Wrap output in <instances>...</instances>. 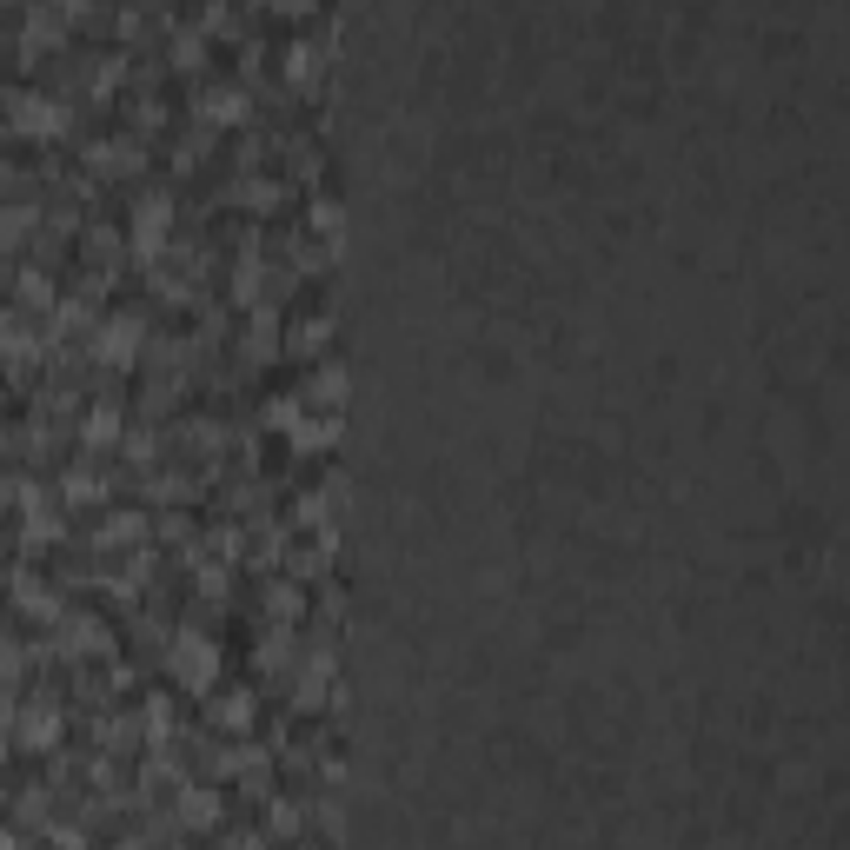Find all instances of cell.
<instances>
[{
    "label": "cell",
    "mask_w": 850,
    "mask_h": 850,
    "mask_svg": "<svg viewBox=\"0 0 850 850\" xmlns=\"http://www.w3.org/2000/svg\"><path fill=\"white\" fill-rule=\"evenodd\" d=\"M167 665H173V678H180L186 691H206V684H213V671H220V651H213V638H200V631H180Z\"/></svg>",
    "instance_id": "cell-1"
},
{
    "label": "cell",
    "mask_w": 850,
    "mask_h": 850,
    "mask_svg": "<svg viewBox=\"0 0 850 850\" xmlns=\"http://www.w3.org/2000/svg\"><path fill=\"white\" fill-rule=\"evenodd\" d=\"M74 651H100V625L93 618H74Z\"/></svg>",
    "instance_id": "cell-18"
},
{
    "label": "cell",
    "mask_w": 850,
    "mask_h": 850,
    "mask_svg": "<svg viewBox=\"0 0 850 850\" xmlns=\"http://www.w3.org/2000/svg\"><path fill=\"white\" fill-rule=\"evenodd\" d=\"M14 598H20L27 611H54V598L40 592V578H20V592H14Z\"/></svg>",
    "instance_id": "cell-15"
},
{
    "label": "cell",
    "mask_w": 850,
    "mask_h": 850,
    "mask_svg": "<svg viewBox=\"0 0 850 850\" xmlns=\"http://www.w3.org/2000/svg\"><path fill=\"white\" fill-rule=\"evenodd\" d=\"M67 499H100V485H93V472H67Z\"/></svg>",
    "instance_id": "cell-19"
},
{
    "label": "cell",
    "mask_w": 850,
    "mask_h": 850,
    "mask_svg": "<svg viewBox=\"0 0 850 850\" xmlns=\"http://www.w3.org/2000/svg\"><path fill=\"white\" fill-rule=\"evenodd\" d=\"M133 352H140V319L133 313H120V319H107V326H100V333H93V359H100V366H133Z\"/></svg>",
    "instance_id": "cell-3"
},
{
    "label": "cell",
    "mask_w": 850,
    "mask_h": 850,
    "mask_svg": "<svg viewBox=\"0 0 850 850\" xmlns=\"http://www.w3.org/2000/svg\"><path fill=\"white\" fill-rule=\"evenodd\" d=\"M27 226H34V213H27V206H0V246H14Z\"/></svg>",
    "instance_id": "cell-9"
},
{
    "label": "cell",
    "mask_w": 850,
    "mask_h": 850,
    "mask_svg": "<svg viewBox=\"0 0 850 850\" xmlns=\"http://www.w3.org/2000/svg\"><path fill=\"white\" fill-rule=\"evenodd\" d=\"M266 419H273V425H286V432H293V425H299V399H273V406H266Z\"/></svg>",
    "instance_id": "cell-16"
},
{
    "label": "cell",
    "mask_w": 850,
    "mask_h": 850,
    "mask_svg": "<svg viewBox=\"0 0 850 850\" xmlns=\"http://www.w3.org/2000/svg\"><path fill=\"white\" fill-rule=\"evenodd\" d=\"M333 439H339L333 419H299V425H293V445H299V452H319V445H333Z\"/></svg>",
    "instance_id": "cell-6"
},
{
    "label": "cell",
    "mask_w": 850,
    "mask_h": 850,
    "mask_svg": "<svg viewBox=\"0 0 850 850\" xmlns=\"http://www.w3.org/2000/svg\"><path fill=\"white\" fill-rule=\"evenodd\" d=\"M133 538H140V518H133V512H120V518H107L100 545H133Z\"/></svg>",
    "instance_id": "cell-10"
},
{
    "label": "cell",
    "mask_w": 850,
    "mask_h": 850,
    "mask_svg": "<svg viewBox=\"0 0 850 850\" xmlns=\"http://www.w3.org/2000/svg\"><path fill=\"white\" fill-rule=\"evenodd\" d=\"M326 333H333V326H326V319H306V326H299V352L326 346Z\"/></svg>",
    "instance_id": "cell-17"
},
{
    "label": "cell",
    "mask_w": 850,
    "mask_h": 850,
    "mask_svg": "<svg viewBox=\"0 0 850 850\" xmlns=\"http://www.w3.org/2000/svg\"><path fill=\"white\" fill-rule=\"evenodd\" d=\"M233 293H240V299H253V293H259V266H253V259H246L240 273H233Z\"/></svg>",
    "instance_id": "cell-20"
},
{
    "label": "cell",
    "mask_w": 850,
    "mask_h": 850,
    "mask_svg": "<svg viewBox=\"0 0 850 850\" xmlns=\"http://www.w3.org/2000/svg\"><path fill=\"white\" fill-rule=\"evenodd\" d=\"M20 299H34V306H54V279H47V273H20Z\"/></svg>",
    "instance_id": "cell-11"
},
{
    "label": "cell",
    "mask_w": 850,
    "mask_h": 850,
    "mask_svg": "<svg viewBox=\"0 0 850 850\" xmlns=\"http://www.w3.org/2000/svg\"><path fill=\"white\" fill-rule=\"evenodd\" d=\"M0 186H7V167H0Z\"/></svg>",
    "instance_id": "cell-23"
},
{
    "label": "cell",
    "mask_w": 850,
    "mask_h": 850,
    "mask_svg": "<svg viewBox=\"0 0 850 850\" xmlns=\"http://www.w3.org/2000/svg\"><path fill=\"white\" fill-rule=\"evenodd\" d=\"M7 107H14V127H20V133H54V127H60L54 93H40V87H20Z\"/></svg>",
    "instance_id": "cell-4"
},
{
    "label": "cell",
    "mask_w": 850,
    "mask_h": 850,
    "mask_svg": "<svg viewBox=\"0 0 850 850\" xmlns=\"http://www.w3.org/2000/svg\"><path fill=\"white\" fill-rule=\"evenodd\" d=\"M213 811H220V804H213V791H186V804H180V817H186V824H206Z\"/></svg>",
    "instance_id": "cell-13"
},
{
    "label": "cell",
    "mask_w": 850,
    "mask_h": 850,
    "mask_svg": "<svg viewBox=\"0 0 850 850\" xmlns=\"http://www.w3.org/2000/svg\"><path fill=\"white\" fill-rule=\"evenodd\" d=\"M113 432H120V412H93V419H87V445L113 439Z\"/></svg>",
    "instance_id": "cell-14"
},
{
    "label": "cell",
    "mask_w": 850,
    "mask_h": 850,
    "mask_svg": "<svg viewBox=\"0 0 850 850\" xmlns=\"http://www.w3.org/2000/svg\"><path fill=\"white\" fill-rule=\"evenodd\" d=\"M306 392H313V399H326V406H339V399H346V366H319Z\"/></svg>",
    "instance_id": "cell-7"
},
{
    "label": "cell",
    "mask_w": 850,
    "mask_h": 850,
    "mask_svg": "<svg viewBox=\"0 0 850 850\" xmlns=\"http://www.w3.org/2000/svg\"><path fill=\"white\" fill-rule=\"evenodd\" d=\"M167 233H173V206H167V193H147V200L133 206V253L153 259L160 246H167Z\"/></svg>",
    "instance_id": "cell-2"
},
{
    "label": "cell",
    "mask_w": 850,
    "mask_h": 850,
    "mask_svg": "<svg viewBox=\"0 0 850 850\" xmlns=\"http://www.w3.org/2000/svg\"><path fill=\"white\" fill-rule=\"evenodd\" d=\"M54 738H60V711L54 704H27L20 711V744L27 751H54Z\"/></svg>",
    "instance_id": "cell-5"
},
{
    "label": "cell",
    "mask_w": 850,
    "mask_h": 850,
    "mask_svg": "<svg viewBox=\"0 0 850 850\" xmlns=\"http://www.w3.org/2000/svg\"><path fill=\"white\" fill-rule=\"evenodd\" d=\"M313 226H326V233H339V206L326 200V206H313Z\"/></svg>",
    "instance_id": "cell-22"
},
{
    "label": "cell",
    "mask_w": 850,
    "mask_h": 850,
    "mask_svg": "<svg viewBox=\"0 0 850 850\" xmlns=\"http://www.w3.org/2000/svg\"><path fill=\"white\" fill-rule=\"evenodd\" d=\"M206 113H220V120H240V113H246L240 87H220V93H213V100H206Z\"/></svg>",
    "instance_id": "cell-12"
},
{
    "label": "cell",
    "mask_w": 850,
    "mask_h": 850,
    "mask_svg": "<svg viewBox=\"0 0 850 850\" xmlns=\"http://www.w3.org/2000/svg\"><path fill=\"white\" fill-rule=\"evenodd\" d=\"M220 724H226V731L253 724V691H226V698H220Z\"/></svg>",
    "instance_id": "cell-8"
},
{
    "label": "cell",
    "mask_w": 850,
    "mask_h": 850,
    "mask_svg": "<svg viewBox=\"0 0 850 850\" xmlns=\"http://www.w3.org/2000/svg\"><path fill=\"white\" fill-rule=\"evenodd\" d=\"M273 611H279V618H293V611H299V592H293V585H273Z\"/></svg>",
    "instance_id": "cell-21"
}]
</instances>
